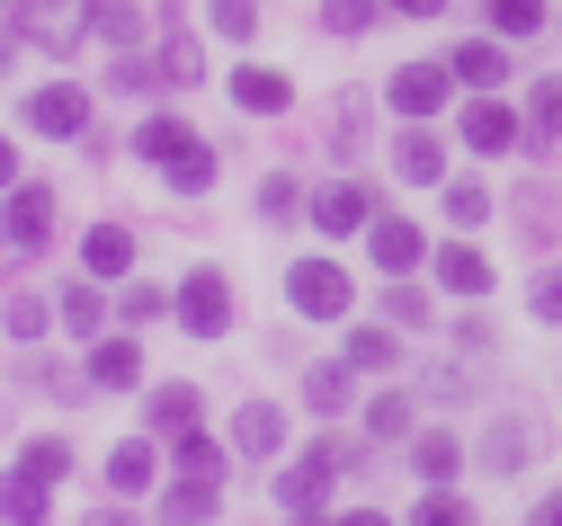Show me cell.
Masks as SVG:
<instances>
[{
  "label": "cell",
  "instance_id": "obj_1",
  "mask_svg": "<svg viewBox=\"0 0 562 526\" xmlns=\"http://www.w3.org/2000/svg\"><path fill=\"white\" fill-rule=\"evenodd\" d=\"M286 294H295L304 322H339L348 304H358V286H348L339 259H295V268H286Z\"/></svg>",
  "mask_w": 562,
  "mask_h": 526
},
{
  "label": "cell",
  "instance_id": "obj_2",
  "mask_svg": "<svg viewBox=\"0 0 562 526\" xmlns=\"http://www.w3.org/2000/svg\"><path fill=\"white\" fill-rule=\"evenodd\" d=\"M179 331H196V339H224V331H233V277H224V268H188V286H179Z\"/></svg>",
  "mask_w": 562,
  "mask_h": 526
},
{
  "label": "cell",
  "instance_id": "obj_3",
  "mask_svg": "<svg viewBox=\"0 0 562 526\" xmlns=\"http://www.w3.org/2000/svg\"><path fill=\"white\" fill-rule=\"evenodd\" d=\"M27 134L81 143V134H90V90H72V81H45V90L27 99Z\"/></svg>",
  "mask_w": 562,
  "mask_h": 526
},
{
  "label": "cell",
  "instance_id": "obj_4",
  "mask_svg": "<svg viewBox=\"0 0 562 526\" xmlns=\"http://www.w3.org/2000/svg\"><path fill=\"white\" fill-rule=\"evenodd\" d=\"M447 90H456V63H402V71H393V108H402V116H438Z\"/></svg>",
  "mask_w": 562,
  "mask_h": 526
},
{
  "label": "cell",
  "instance_id": "obj_5",
  "mask_svg": "<svg viewBox=\"0 0 562 526\" xmlns=\"http://www.w3.org/2000/svg\"><path fill=\"white\" fill-rule=\"evenodd\" d=\"M367 242H375V268H384V277H411L419 259H429V233H419V223H402V214H375Z\"/></svg>",
  "mask_w": 562,
  "mask_h": 526
},
{
  "label": "cell",
  "instance_id": "obj_6",
  "mask_svg": "<svg viewBox=\"0 0 562 526\" xmlns=\"http://www.w3.org/2000/svg\"><path fill=\"white\" fill-rule=\"evenodd\" d=\"M393 170H402L411 188H429V179H447V143L429 134V116H402V143H393Z\"/></svg>",
  "mask_w": 562,
  "mask_h": 526
},
{
  "label": "cell",
  "instance_id": "obj_7",
  "mask_svg": "<svg viewBox=\"0 0 562 526\" xmlns=\"http://www.w3.org/2000/svg\"><path fill=\"white\" fill-rule=\"evenodd\" d=\"M0 233H10L19 250H45V242H54V188L27 179V188L10 197V214H0Z\"/></svg>",
  "mask_w": 562,
  "mask_h": 526
},
{
  "label": "cell",
  "instance_id": "obj_8",
  "mask_svg": "<svg viewBox=\"0 0 562 526\" xmlns=\"http://www.w3.org/2000/svg\"><path fill=\"white\" fill-rule=\"evenodd\" d=\"M0 517H10V526H45V517H54V482H45L36 465L0 473Z\"/></svg>",
  "mask_w": 562,
  "mask_h": 526
},
{
  "label": "cell",
  "instance_id": "obj_9",
  "mask_svg": "<svg viewBox=\"0 0 562 526\" xmlns=\"http://www.w3.org/2000/svg\"><path fill=\"white\" fill-rule=\"evenodd\" d=\"M81 27H90L99 45L134 54V45H144V0H81Z\"/></svg>",
  "mask_w": 562,
  "mask_h": 526
},
{
  "label": "cell",
  "instance_id": "obj_10",
  "mask_svg": "<svg viewBox=\"0 0 562 526\" xmlns=\"http://www.w3.org/2000/svg\"><path fill=\"white\" fill-rule=\"evenodd\" d=\"M313 223H322V233H358V223H375V197H367V179H330V188L313 197Z\"/></svg>",
  "mask_w": 562,
  "mask_h": 526
},
{
  "label": "cell",
  "instance_id": "obj_11",
  "mask_svg": "<svg viewBox=\"0 0 562 526\" xmlns=\"http://www.w3.org/2000/svg\"><path fill=\"white\" fill-rule=\"evenodd\" d=\"M188 143H196V125H188L179 108H161V116H144V125H134V143H125V153H134V161H179Z\"/></svg>",
  "mask_w": 562,
  "mask_h": 526
},
{
  "label": "cell",
  "instance_id": "obj_12",
  "mask_svg": "<svg viewBox=\"0 0 562 526\" xmlns=\"http://www.w3.org/2000/svg\"><path fill=\"white\" fill-rule=\"evenodd\" d=\"M233 446H241V465H268L277 446H286V411H277V402H250V411L233 419Z\"/></svg>",
  "mask_w": 562,
  "mask_h": 526
},
{
  "label": "cell",
  "instance_id": "obj_13",
  "mask_svg": "<svg viewBox=\"0 0 562 526\" xmlns=\"http://www.w3.org/2000/svg\"><path fill=\"white\" fill-rule=\"evenodd\" d=\"M527 456H536V428L527 419H491L482 428V465L491 473H527Z\"/></svg>",
  "mask_w": 562,
  "mask_h": 526
},
{
  "label": "cell",
  "instance_id": "obj_14",
  "mask_svg": "<svg viewBox=\"0 0 562 526\" xmlns=\"http://www.w3.org/2000/svg\"><path fill=\"white\" fill-rule=\"evenodd\" d=\"M233 99H241L250 116H286V108H295V81H286V71H259V63H250V71H233Z\"/></svg>",
  "mask_w": 562,
  "mask_h": 526
},
{
  "label": "cell",
  "instance_id": "obj_15",
  "mask_svg": "<svg viewBox=\"0 0 562 526\" xmlns=\"http://www.w3.org/2000/svg\"><path fill=\"white\" fill-rule=\"evenodd\" d=\"M215 508H224V482H205V473H179V491L161 500V517H170V526H205Z\"/></svg>",
  "mask_w": 562,
  "mask_h": 526
},
{
  "label": "cell",
  "instance_id": "obj_16",
  "mask_svg": "<svg viewBox=\"0 0 562 526\" xmlns=\"http://www.w3.org/2000/svg\"><path fill=\"white\" fill-rule=\"evenodd\" d=\"M134 374H144V348H134V339H99V348H90V384H99V393H125Z\"/></svg>",
  "mask_w": 562,
  "mask_h": 526
},
{
  "label": "cell",
  "instance_id": "obj_17",
  "mask_svg": "<svg viewBox=\"0 0 562 526\" xmlns=\"http://www.w3.org/2000/svg\"><path fill=\"white\" fill-rule=\"evenodd\" d=\"M153 473H161V465H153V446H144V437H125L116 456H108V491H116V500H134V491H153Z\"/></svg>",
  "mask_w": 562,
  "mask_h": 526
},
{
  "label": "cell",
  "instance_id": "obj_18",
  "mask_svg": "<svg viewBox=\"0 0 562 526\" xmlns=\"http://www.w3.org/2000/svg\"><path fill=\"white\" fill-rule=\"evenodd\" d=\"M464 143H473V153H509V143H518V116L491 108V99H473V108H464Z\"/></svg>",
  "mask_w": 562,
  "mask_h": 526
},
{
  "label": "cell",
  "instance_id": "obj_19",
  "mask_svg": "<svg viewBox=\"0 0 562 526\" xmlns=\"http://www.w3.org/2000/svg\"><path fill=\"white\" fill-rule=\"evenodd\" d=\"M438 286H447V294H491V259L456 242V250H438Z\"/></svg>",
  "mask_w": 562,
  "mask_h": 526
},
{
  "label": "cell",
  "instance_id": "obj_20",
  "mask_svg": "<svg viewBox=\"0 0 562 526\" xmlns=\"http://www.w3.org/2000/svg\"><path fill=\"white\" fill-rule=\"evenodd\" d=\"M81 259H90V277H125L134 268V233H125V223H99Z\"/></svg>",
  "mask_w": 562,
  "mask_h": 526
},
{
  "label": "cell",
  "instance_id": "obj_21",
  "mask_svg": "<svg viewBox=\"0 0 562 526\" xmlns=\"http://www.w3.org/2000/svg\"><path fill=\"white\" fill-rule=\"evenodd\" d=\"M447 63H456V81H473V90H491V81L509 71V54H501V45H482V36H464Z\"/></svg>",
  "mask_w": 562,
  "mask_h": 526
},
{
  "label": "cell",
  "instance_id": "obj_22",
  "mask_svg": "<svg viewBox=\"0 0 562 526\" xmlns=\"http://www.w3.org/2000/svg\"><path fill=\"white\" fill-rule=\"evenodd\" d=\"M348 374H358V366H348V357H339V366H313V384H304V402H313L322 419H330V411H348V402H358V384H348Z\"/></svg>",
  "mask_w": 562,
  "mask_h": 526
},
{
  "label": "cell",
  "instance_id": "obj_23",
  "mask_svg": "<svg viewBox=\"0 0 562 526\" xmlns=\"http://www.w3.org/2000/svg\"><path fill=\"white\" fill-rule=\"evenodd\" d=\"M153 428H161V437H188V428H196V384H161V393H153Z\"/></svg>",
  "mask_w": 562,
  "mask_h": 526
},
{
  "label": "cell",
  "instance_id": "obj_24",
  "mask_svg": "<svg viewBox=\"0 0 562 526\" xmlns=\"http://www.w3.org/2000/svg\"><path fill=\"white\" fill-rule=\"evenodd\" d=\"M411 456H419V473H429V482H456V473H464V446H456L447 428H429V437L411 446Z\"/></svg>",
  "mask_w": 562,
  "mask_h": 526
},
{
  "label": "cell",
  "instance_id": "obj_25",
  "mask_svg": "<svg viewBox=\"0 0 562 526\" xmlns=\"http://www.w3.org/2000/svg\"><path fill=\"white\" fill-rule=\"evenodd\" d=\"M482 19L501 27V36H536L544 27V0H482Z\"/></svg>",
  "mask_w": 562,
  "mask_h": 526
},
{
  "label": "cell",
  "instance_id": "obj_26",
  "mask_svg": "<svg viewBox=\"0 0 562 526\" xmlns=\"http://www.w3.org/2000/svg\"><path fill=\"white\" fill-rule=\"evenodd\" d=\"M170 188H179V197H205V188H215V153H205V143H188V153L170 161Z\"/></svg>",
  "mask_w": 562,
  "mask_h": 526
},
{
  "label": "cell",
  "instance_id": "obj_27",
  "mask_svg": "<svg viewBox=\"0 0 562 526\" xmlns=\"http://www.w3.org/2000/svg\"><path fill=\"white\" fill-rule=\"evenodd\" d=\"M393 357H402V339H393V331H348V366H367V374H384Z\"/></svg>",
  "mask_w": 562,
  "mask_h": 526
},
{
  "label": "cell",
  "instance_id": "obj_28",
  "mask_svg": "<svg viewBox=\"0 0 562 526\" xmlns=\"http://www.w3.org/2000/svg\"><path fill=\"white\" fill-rule=\"evenodd\" d=\"M384 19V0H322V27H339V36H367Z\"/></svg>",
  "mask_w": 562,
  "mask_h": 526
},
{
  "label": "cell",
  "instance_id": "obj_29",
  "mask_svg": "<svg viewBox=\"0 0 562 526\" xmlns=\"http://www.w3.org/2000/svg\"><path fill=\"white\" fill-rule=\"evenodd\" d=\"M179 473H205V482H224V446L205 437V428H188V437H179Z\"/></svg>",
  "mask_w": 562,
  "mask_h": 526
},
{
  "label": "cell",
  "instance_id": "obj_30",
  "mask_svg": "<svg viewBox=\"0 0 562 526\" xmlns=\"http://www.w3.org/2000/svg\"><path fill=\"white\" fill-rule=\"evenodd\" d=\"M527 134H536V143L562 134V81H536V99H527Z\"/></svg>",
  "mask_w": 562,
  "mask_h": 526
},
{
  "label": "cell",
  "instance_id": "obj_31",
  "mask_svg": "<svg viewBox=\"0 0 562 526\" xmlns=\"http://www.w3.org/2000/svg\"><path fill=\"white\" fill-rule=\"evenodd\" d=\"M99 322H108V313H99V286H63V331H81V339H90Z\"/></svg>",
  "mask_w": 562,
  "mask_h": 526
},
{
  "label": "cell",
  "instance_id": "obj_32",
  "mask_svg": "<svg viewBox=\"0 0 562 526\" xmlns=\"http://www.w3.org/2000/svg\"><path fill=\"white\" fill-rule=\"evenodd\" d=\"M482 214H491V188H473V179H456V188H447V223H464V233H473Z\"/></svg>",
  "mask_w": 562,
  "mask_h": 526
},
{
  "label": "cell",
  "instance_id": "obj_33",
  "mask_svg": "<svg viewBox=\"0 0 562 526\" xmlns=\"http://www.w3.org/2000/svg\"><path fill=\"white\" fill-rule=\"evenodd\" d=\"M384 322H402V331H419V322H429V294H419V286H402V277H393V294H384Z\"/></svg>",
  "mask_w": 562,
  "mask_h": 526
},
{
  "label": "cell",
  "instance_id": "obj_34",
  "mask_svg": "<svg viewBox=\"0 0 562 526\" xmlns=\"http://www.w3.org/2000/svg\"><path fill=\"white\" fill-rule=\"evenodd\" d=\"M205 19L224 36H259V0H205Z\"/></svg>",
  "mask_w": 562,
  "mask_h": 526
},
{
  "label": "cell",
  "instance_id": "obj_35",
  "mask_svg": "<svg viewBox=\"0 0 562 526\" xmlns=\"http://www.w3.org/2000/svg\"><path fill=\"white\" fill-rule=\"evenodd\" d=\"M367 437H411V393H384L367 411Z\"/></svg>",
  "mask_w": 562,
  "mask_h": 526
},
{
  "label": "cell",
  "instance_id": "obj_36",
  "mask_svg": "<svg viewBox=\"0 0 562 526\" xmlns=\"http://www.w3.org/2000/svg\"><path fill=\"white\" fill-rule=\"evenodd\" d=\"M259 214H268V223H295V214H304V188H295V179H268V188H259Z\"/></svg>",
  "mask_w": 562,
  "mask_h": 526
},
{
  "label": "cell",
  "instance_id": "obj_37",
  "mask_svg": "<svg viewBox=\"0 0 562 526\" xmlns=\"http://www.w3.org/2000/svg\"><path fill=\"white\" fill-rule=\"evenodd\" d=\"M411 526H473V517H464V500L438 482V500H419V508H411Z\"/></svg>",
  "mask_w": 562,
  "mask_h": 526
},
{
  "label": "cell",
  "instance_id": "obj_38",
  "mask_svg": "<svg viewBox=\"0 0 562 526\" xmlns=\"http://www.w3.org/2000/svg\"><path fill=\"white\" fill-rule=\"evenodd\" d=\"M330 143H339V153H358V143H367V108H358V99H339V116H330Z\"/></svg>",
  "mask_w": 562,
  "mask_h": 526
},
{
  "label": "cell",
  "instance_id": "obj_39",
  "mask_svg": "<svg viewBox=\"0 0 562 526\" xmlns=\"http://www.w3.org/2000/svg\"><path fill=\"white\" fill-rule=\"evenodd\" d=\"M27 465H36L45 482H63V473H72V446H63V437H36V446H27Z\"/></svg>",
  "mask_w": 562,
  "mask_h": 526
},
{
  "label": "cell",
  "instance_id": "obj_40",
  "mask_svg": "<svg viewBox=\"0 0 562 526\" xmlns=\"http://www.w3.org/2000/svg\"><path fill=\"white\" fill-rule=\"evenodd\" d=\"M161 71H170V90H188V81H205V54H196V45H170Z\"/></svg>",
  "mask_w": 562,
  "mask_h": 526
},
{
  "label": "cell",
  "instance_id": "obj_41",
  "mask_svg": "<svg viewBox=\"0 0 562 526\" xmlns=\"http://www.w3.org/2000/svg\"><path fill=\"white\" fill-rule=\"evenodd\" d=\"M527 304H536V322H562V268H544V277L527 286Z\"/></svg>",
  "mask_w": 562,
  "mask_h": 526
},
{
  "label": "cell",
  "instance_id": "obj_42",
  "mask_svg": "<svg viewBox=\"0 0 562 526\" xmlns=\"http://www.w3.org/2000/svg\"><path fill=\"white\" fill-rule=\"evenodd\" d=\"M45 322H54V313L36 304V294H10V331H19V339H45Z\"/></svg>",
  "mask_w": 562,
  "mask_h": 526
},
{
  "label": "cell",
  "instance_id": "obj_43",
  "mask_svg": "<svg viewBox=\"0 0 562 526\" xmlns=\"http://www.w3.org/2000/svg\"><path fill=\"white\" fill-rule=\"evenodd\" d=\"M19 45H27V27H0V81H10V63H19Z\"/></svg>",
  "mask_w": 562,
  "mask_h": 526
},
{
  "label": "cell",
  "instance_id": "obj_44",
  "mask_svg": "<svg viewBox=\"0 0 562 526\" xmlns=\"http://www.w3.org/2000/svg\"><path fill=\"white\" fill-rule=\"evenodd\" d=\"M10 179H19V143L0 134V188H10Z\"/></svg>",
  "mask_w": 562,
  "mask_h": 526
},
{
  "label": "cell",
  "instance_id": "obj_45",
  "mask_svg": "<svg viewBox=\"0 0 562 526\" xmlns=\"http://www.w3.org/2000/svg\"><path fill=\"white\" fill-rule=\"evenodd\" d=\"M393 10H402V19H438L447 0H393Z\"/></svg>",
  "mask_w": 562,
  "mask_h": 526
},
{
  "label": "cell",
  "instance_id": "obj_46",
  "mask_svg": "<svg viewBox=\"0 0 562 526\" xmlns=\"http://www.w3.org/2000/svg\"><path fill=\"white\" fill-rule=\"evenodd\" d=\"M90 526H144V517H134V508H99Z\"/></svg>",
  "mask_w": 562,
  "mask_h": 526
},
{
  "label": "cell",
  "instance_id": "obj_47",
  "mask_svg": "<svg viewBox=\"0 0 562 526\" xmlns=\"http://www.w3.org/2000/svg\"><path fill=\"white\" fill-rule=\"evenodd\" d=\"M536 526H562V491H553V500H544V508H536Z\"/></svg>",
  "mask_w": 562,
  "mask_h": 526
},
{
  "label": "cell",
  "instance_id": "obj_48",
  "mask_svg": "<svg viewBox=\"0 0 562 526\" xmlns=\"http://www.w3.org/2000/svg\"><path fill=\"white\" fill-rule=\"evenodd\" d=\"M339 526H393V517H375V508H358V517H339Z\"/></svg>",
  "mask_w": 562,
  "mask_h": 526
},
{
  "label": "cell",
  "instance_id": "obj_49",
  "mask_svg": "<svg viewBox=\"0 0 562 526\" xmlns=\"http://www.w3.org/2000/svg\"><path fill=\"white\" fill-rule=\"evenodd\" d=\"M304 526H322V517H304Z\"/></svg>",
  "mask_w": 562,
  "mask_h": 526
}]
</instances>
